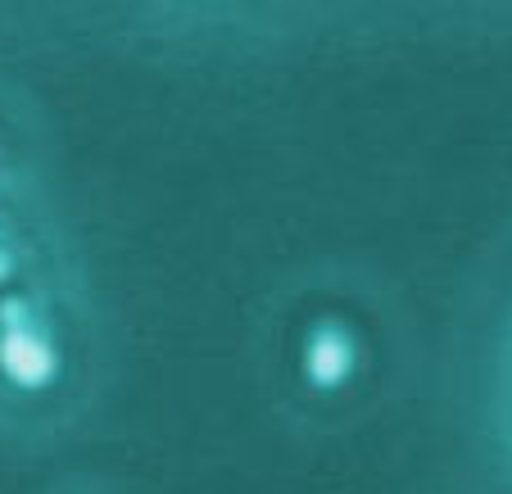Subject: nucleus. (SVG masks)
Returning <instances> with one entry per match:
<instances>
[{
  "instance_id": "obj_1",
  "label": "nucleus",
  "mask_w": 512,
  "mask_h": 494,
  "mask_svg": "<svg viewBox=\"0 0 512 494\" xmlns=\"http://www.w3.org/2000/svg\"><path fill=\"white\" fill-rule=\"evenodd\" d=\"M0 368L10 372L19 386H41L55 372V354L46 340H37L28 327H10L0 340Z\"/></svg>"
}]
</instances>
